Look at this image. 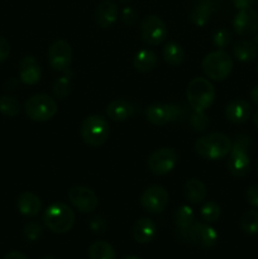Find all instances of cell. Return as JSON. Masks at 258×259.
Segmentation results:
<instances>
[{
	"label": "cell",
	"instance_id": "obj_1",
	"mask_svg": "<svg viewBox=\"0 0 258 259\" xmlns=\"http://www.w3.org/2000/svg\"><path fill=\"white\" fill-rule=\"evenodd\" d=\"M233 142L228 136L220 132H211L201 136L195 142V152L201 158L209 161H218L229 156Z\"/></svg>",
	"mask_w": 258,
	"mask_h": 259
},
{
	"label": "cell",
	"instance_id": "obj_2",
	"mask_svg": "<svg viewBox=\"0 0 258 259\" xmlns=\"http://www.w3.org/2000/svg\"><path fill=\"white\" fill-rule=\"evenodd\" d=\"M42 220L45 227L52 233L65 234L75 225L76 215L68 205L63 202H55L46 209Z\"/></svg>",
	"mask_w": 258,
	"mask_h": 259
},
{
	"label": "cell",
	"instance_id": "obj_3",
	"mask_svg": "<svg viewBox=\"0 0 258 259\" xmlns=\"http://www.w3.org/2000/svg\"><path fill=\"white\" fill-rule=\"evenodd\" d=\"M252 146L250 138L245 134L235 137L232 151L229 153L227 166L230 174L235 177H244L250 171L249 149Z\"/></svg>",
	"mask_w": 258,
	"mask_h": 259
},
{
	"label": "cell",
	"instance_id": "obj_4",
	"mask_svg": "<svg viewBox=\"0 0 258 259\" xmlns=\"http://www.w3.org/2000/svg\"><path fill=\"white\" fill-rule=\"evenodd\" d=\"M215 95L214 85L207 78L195 77L187 85L186 98L194 110L205 111L209 109L214 103Z\"/></svg>",
	"mask_w": 258,
	"mask_h": 259
},
{
	"label": "cell",
	"instance_id": "obj_5",
	"mask_svg": "<svg viewBox=\"0 0 258 259\" xmlns=\"http://www.w3.org/2000/svg\"><path fill=\"white\" fill-rule=\"evenodd\" d=\"M80 134L82 141L91 148H98L103 146L110 136L109 123L103 115H89L81 123Z\"/></svg>",
	"mask_w": 258,
	"mask_h": 259
},
{
	"label": "cell",
	"instance_id": "obj_6",
	"mask_svg": "<svg viewBox=\"0 0 258 259\" xmlns=\"http://www.w3.org/2000/svg\"><path fill=\"white\" fill-rule=\"evenodd\" d=\"M177 239L196 247L210 249L218 242V233L206 223H192L187 229L176 230Z\"/></svg>",
	"mask_w": 258,
	"mask_h": 259
},
{
	"label": "cell",
	"instance_id": "obj_7",
	"mask_svg": "<svg viewBox=\"0 0 258 259\" xmlns=\"http://www.w3.org/2000/svg\"><path fill=\"white\" fill-rule=\"evenodd\" d=\"M201 68L210 80L224 81L232 73L233 60L225 51L217 50L205 56L201 62Z\"/></svg>",
	"mask_w": 258,
	"mask_h": 259
},
{
	"label": "cell",
	"instance_id": "obj_8",
	"mask_svg": "<svg viewBox=\"0 0 258 259\" xmlns=\"http://www.w3.org/2000/svg\"><path fill=\"white\" fill-rule=\"evenodd\" d=\"M55 99L47 94H35L24 104V113L33 121H47L57 114Z\"/></svg>",
	"mask_w": 258,
	"mask_h": 259
},
{
	"label": "cell",
	"instance_id": "obj_9",
	"mask_svg": "<svg viewBox=\"0 0 258 259\" xmlns=\"http://www.w3.org/2000/svg\"><path fill=\"white\" fill-rule=\"evenodd\" d=\"M186 116V108L177 104H151L146 109V118L151 124L157 126L182 120Z\"/></svg>",
	"mask_w": 258,
	"mask_h": 259
},
{
	"label": "cell",
	"instance_id": "obj_10",
	"mask_svg": "<svg viewBox=\"0 0 258 259\" xmlns=\"http://www.w3.org/2000/svg\"><path fill=\"white\" fill-rule=\"evenodd\" d=\"M139 35L146 45H161L168 35V28L158 15H147L139 23Z\"/></svg>",
	"mask_w": 258,
	"mask_h": 259
},
{
	"label": "cell",
	"instance_id": "obj_11",
	"mask_svg": "<svg viewBox=\"0 0 258 259\" xmlns=\"http://www.w3.org/2000/svg\"><path fill=\"white\" fill-rule=\"evenodd\" d=\"M141 206L149 214H161L169 204V194L161 185L148 186L141 195Z\"/></svg>",
	"mask_w": 258,
	"mask_h": 259
},
{
	"label": "cell",
	"instance_id": "obj_12",
	"mask_svg": "<svg viewBox=\"0 0 258 259\" xmlns=\"http://www.w3.org/2000/svg\"><path fill=\"white\" fill-rule=\"evenodd\" d=\"M179 162V154L174 148L163 147L152 152L147 159V166L152 174L157 176L169 174Z\"/></svg>",
	"mask_w": 258,
	"mask_h": 259
},
{
	"label": "cell",
	"instance_id": "obj_13",
	"mask_svg": "<svg viewBox=\"0 0 258 259\" xmlns=\"http://www.w3.org/2000/svg\"><path fill=\"white\" fill-rule=\"evenodd\" d=\"M48 65L55 71H66L72 63V47L65 39H57L48 47Z\"/></svg>",
	"mask_w": 258,
	"mask_h": 259
},
{
	"label": "cell",
	"instance_id": "obj_14",
	"mask_svg": "<svg viewBox=\"0 0 258 259\" xmlns=\"http://www.w3.org/2000/svg\"><path fill=\"white\" fill-rule=\"evenodd\" d=\"M68 200L76 210L82 214H89L96 210L99 205L98 195L86 186H73L68 190Z\"/></svg>",
	"mask_w": 258,
	"mask_h": 259
},
{
	"label": "cell",
	"instance_id": "obj_15",
	"mask_svg": "<svg viewBox=\"0 0 258 259\" xmlns=\"http://www.w3.org/2000/svg\"><path fill=\"white\" fill-rule=\"evenodd\" d=\"M233 29L238 35L248 37L258 32V13L253 8L243 9L235 14L233 19Z\"/></svg>",
	"mask_w": 258,
	"mask_h": 259
},
{
	"label": "cell",
	"instance_id": "obj_16",
	"mask_svg": "<svg viewBox=\"0 0 258 259\" xmlns=\"http://www.w3.org/2000/svg\"><path fill=\"white\" fill-rule=\"evenodd\" d=\"M252 116V105L244 99H234L225 108V118L233 124H243Z\"/></svg>",
	"mask_w": 258,
	"mask_h": 259
},
{
	"label": "cell",
	"instance_id": "obj_17",
	"mask_svg": "<svg viewBox=\"0 0 258 259\" xmlns=\"http://www.w3.org/2000/svg\"><path fill=\"white\" fill-rule=\"evenodd\" d=\"M119 17V8L116 3L113 0H103L99 3L96 7L95 13H94V18H95V23L103 29L110 28L114 23L116 22Z\"/></svg>",
	"mask_w": 258,
	"mask_h": 259
},
{
	"label": "cell",
	"instance_id": "obj_18",
	"mask_svg": "<svg viewBox=\"0 0 258 259\" xmlns=\"http://www.w3.org/2000/svg\"><path fill=\"white\" fill-rule=\"evenodd\" d=\"M42 77V68L33 56H25L19 62V78L25 85H35Z\"/></svg>",
	"mask_w": 258,
	"mask_h": 259
},
{
	"label": "cell",
	"instance_id": "obj_19",
	"mask_svg": "<svg viewBox=\"0 0 258 259\" xmlns=\"http://www.w3.org/2000/svg\"><path fill=\"white\" fill-rule=\"evenodd\" d=\"M136 105L126 99H115L106 106V115L113 121H125L134 115Z\"/></svg>",
	"mask_w": 258,
	"mask_h": 259
},
{
	"label": "cell",
	"instance_id": "obj_20",
	"mask_svg": "<svg viewBox=\"0 0 258 259\" xmlns=\"http://www.w3.org/2000/svg\"><path fill=\"white\" fill-rule=\"evenodd\" d=\"M134 240L139 244H148L157 234V225L149 218H141L137 220L132 229Z\"/></svg>",
	"mask_w": 258,
	"mask_h": 259
},
{
	"label": "cell",
	"instance_id": "obj_21",
	"mask_svg": "<svg viewBox=\"0 0 258 259\" xmlns=\"http://www.w3.org/2000/svg\"><path fill=\"white\" fill-rule=\"evenodd\" d=\"M215 10V4L211 0H196L190 10L189 18L191 23L197 27H204L207 24Z\"/></svg>",
	"mask_w": 258,
	"mask_h": 259
},
{
	"label": "cell",
	"instance_id": "obj_22",
	"mask_svg": "<svg viewBox=\"0 0 258 259\" xmlns=\"http://www.w3.org/2000/svg\"><path fill=\"white\" fill-rule=\"evenodd\" d=\"M18 211L25 218H34L39 214L42 209L40 199L33 192H23L17 199Z\"/></svg>",
	"mask_w": 258,
	"mask_h": 259
},
{
	"label": "cell",
	"instance_id": "obj_23",
	"mask_svg": "<svg viewBox=\"0 0 258 259\" xmlns=\"http://www.w3.org/2000/svg\"><path fill=\"white\" fill-rule=\"evenodd\" d=\"M184 196L190 204L199 205L205 201L207 190L204 182L199 179H190L184 185Z\"/></svg>",
	"mask_w": 258,
	"mask_h": 259
},
{
	"label": "cell",
	"instance_id": "obj_24",
	"mask_svg": "<svg viewBox=\"0 0 258 259\" xmlns=\"http://www.w3.org/2000/svg\"><path fill=\"white\" fill-rule=\"evenodd\" d=\"M157 62H158V57L151 50L138 51L133 57V67L142 73L151 72L157 66Z\"/></svg>",
	"mask_w": 258,
	"mask_h": 259
},
{
	"label": "cell",
	"instance_id": "obj_25",
	"mask_svg": "<svg viewBox=\"0 0 258 259\" xmlns=\"http://www.w3.org/2000/svg\"><path fill=\"white\" fill-rule=\"evenodd\" d=\"M233 55L240 62H253L258 57V47L253 40L242 39L234 45Z\"/></svg>",
	"mask_w": 258,
	"mask_h": 259
},
{
	"label": "cell",
	"instance_id": "obj_26",
	"mask_svg": "<svg viewBox=\"0 0 258 259\" xmlns=\"http://www.w3.org/2000/svg\"><path fill=\"white\" fill-rule=\"evenodd\" d=\"M72 78L73 71L70 70V68L63 71L62 75L56 78L52 85V93L56 99L61 100V99L67 98L68 94L71 93V88H72Z\"/></svg>",
	"mask_w": 258,
	"mask_h": 259
},
{
	"label": "cell",
	"instance_id": "obj_27",
	"mask_svg": "<svg viewBox=\"0 0 258 259\" xmlns=\"http://www.w3.org/2000/svg\"><path fill=\"white\" fill-rule=\"evenodd\" d=\"M162 56L169 66H180L185 61V51L177 42H168L162 50Z\"/></svg>",
	"mask_w": 258,
	"mask_h": 259
},
{
	"label": "cell",
	"instance_id": "obj_28",
	"mask_svg": "<svg viewBox=\"0 0 258 259\" xmlns=\"http://www.w3.org/2000/svg\"><path fill=\"white\" fill-rule=\"evenodd\" d=\"M88 257L89 259H116V253L108 242L96 240L89 247Z\"/></svg>",
	"mask_w": 258,
	"mask_h": 259
},
{
	"label": "cell",
	"instance_id": "obj_29",
	"mask_svg": "<svg viewBox=\"0 0 258 259\" xmlns=\"http://www.w3.org/2000/svg\"><path fill=\"white\" fill-rule=\"evenodd\" d=\"M194 210L187 205H181L174 212V224L176 230H185L194 223Z\"/></svg>",
	"mask_w": 258,
	"mask_h": 259
},
{
	"label": "cell",
	"instance_id": "obj_30",
	"mask_svg": "<svg viewBox=\"0 0 258 259\" xmlns=\"http://www.w3.org/2000/svg\"><path fill=\"white\" fill-rule=\"evenodd\" d=\"M240 229L248 235L258 234V210H248L240 218Z\"/></svg>",
	"mask_w": 258,
	"mask_h": 259
},
{
	"label": "cell",
	"instance_id": "obj_31",
	"mask_svg": "<svg viewBox=\"0 0 258 259\" xmlns=\"http://www.w3.org/2000/svg\"><path fill=\"white\" fill-rule=\"evenodd\" d=\"M0 113L5 116H17L20 113V104L13 96H0Z\"/></svg>",
	"mask_w": 258,
	"mask_h": 259
},
{
	"label": "cell",
	"instance_id": "obj_32",
	"mask_svg": "<svg viewBox=\"0 0 258 259\" xmlns=\"http://www.w3.org/2000/svg\"><path fill=\"white\" fill-rule=\"evenodd\" d=\"M189 124L195 132H205L210 125V119L205 111L194 110L190 115Z\"/></svg>",
	"mask_w": 258,
	"mask_h": 259
},
{
	"label": "cell",
	"instance_id": "obj_33",
	"mask_svg": "<svg viewBox=\"0 0 258 259\" xmlns=\"http://www.w3.org/2000/svg\"><path fill=\"white\" fill-rule=\"evenodd\" d=\"M222 215L220 206L214 201H207L200 210V217L205 223H215Z\"/></svg>",
	"mask_w": 258,
	"mask_h": 259
},
{
	"label": "cell",
	"instance_id": "obj_34",
	"mask_svg": "<svg viewBox=\"0 0 258 259\" xmlns=\"http://www.w3.org/2000/svg\"><path fill=\"white\" fill-rule=\"evenodd\" d=\"M43 234V227L40 223L32 220L28 222L23 228V237L27 242H35L39 239Z\"/></svg>",
	"mask_w": 258,
	"mask_h": 259
},
{
	"label": "cell",
	"instance_id": "obj_35",
	"mask_svg": "<svg viewBox=\"0 0 258 259\" xmlns=\"http://www.w3.org/2000/svg\"><path fill=\"white\" fill-rule=\"evenodd\" d=\"M230 42H232V33L227 28H220L212 35V43L219 50L228 47L230 45Z\"/></svg>",
	"mask_w": 258,
	"mask_h": 259
},
{
	"label": "cell",
	"instance_id": "obj_36",
	"mask_svg": "<svg viewBox=\"0 0 258 259\" xmlns=\"http://www.w3.org/2000/svg\"><path fill=\"white\" fill-rule=\"evenodd\" d=\"M88 225L91 232L95 233V234H101V233H104L108 229V223L100 215H95V217L90 218Z\"/></svg>",
	"mask_w": 258,
	"mask_h": 259
},
{
	"label": "cell",
	"instance_id": "obj_37",
	"mask_svg": "<svg viewBox=\"0 0 258 259\" xmlns=\"http://www.w3.org/2000/svg\"><path fill=\"white\" fill-rule=\"evenodd\" d=\"M120 20L125 25H133L138 22V13L132 7H125L120 13Z\"/></svg>",
	"mask_w": 258,
	"mask_h": 259
},
{
	"label": "cell",
	"instance_id": "obj_38",
	"mask_svg": "<svg viewBox=\"0 0 258 259\" xmlns=\"http://www.w3.org/2000/svg\"><path fill=\"white\" fill-rule=\"evenodd\" d=\"M245 199H247V202L250 206H253L254 209H258V184H254L248 187Z\"/></svg>",
	"mask_w": 258,
	"mask_h": 259
},
{
	"label": "cell",
	"instance_id": "obj_39",
	"mask_svg": "<svg viewBox=\"0 0 258 259\" xmlns=\"http://www.w3.org/2000/svg\"><path fill=\"white\" fill-rule=\"evenodd\" d=\"M10 53V46L5 38L0 37V62L7 60L9 57Z\"/></svg>",
	"mask_w": 258,
	"mask_h": 259
},
{
	"label": "cell",
	"instance_id": "obj_40",
	"mask_svg": "<svg viewBox=\"0 0 258 259\" xmlns=\"http://www.w3.org/2000/svg\"><path fill=\"white\" fill-rule=\"evenodd\" d=\"M233 4L238 10L249 9L254 4V0H233Z\"/></svg>",
	"mask_w": 258,
	"mask_h": 259
},
{
	"label": "cell",
	"instance_id": "obj_41",
	"mask_svg": "<svg viewBox=\"0 0 258 259\" xmlns=\"http://www.w3.org/2000/svg\"><path fill=\"white\" fill-rule=\"evenodd\" d=\"M3 259H28L27 255L22 252H17V250H13V252L7 253Z\"/></svg>",
	"mask_w": 258,
	"mask_h": 259
},
{
	"label": "cell",
	"instance_id": "obj_42",
	"mask_svg": "<svg viewBox=\"0 0 258 259\" xmlns=\"http://www.w3.org/2000/svg\"><path fill=\"white\" fill-rule=\"evenodd\" d=\"M250 99H252L253 103L258 106V85H255L254 88L250 90Z\"/></svg>",
	"mask_w": 258,
	"mask_h": 259
},
{
	"label": "cell",
	"instance_id": "obj_43",
	"mask_svg": "<svg viewBox=\"0 0 258 259\" xmlns=\"http://www.w3.org/2000/svg\"><path fill=\"white\" fill-rule=\"evenodd\" d=\"M253 123H254L255 128L258 129V110L255 111V114H254V115H253Z\"/></svg>",
	"mask_w": 258,
	"mask_h": 259
},
{
	"label": "cell",
	"instance_id": "obj_44",
	"mask_svg": "<svg viewBox=\"0 0 258 259\" xmlns=\"http://www.w3.org/2000/svg\"><path fill=\"white\" fill-rule=\"evenodd\" d=\"M253 42H254L255 45H257V47H258V33H255V34H254V38H253Z\"/></svg>",
	"mask_w": 258,
	"mask_h": 259
},
{
	"label": "cell",
	"instance_id": "obj_45",
	"mask_svg": "<svg viewBox=\"0 0 258 259\" xmlns=\"http://www.w3.org/2000/svg\"><path fill=\"white\" fill-rule=\"evenodd\" d=\"M123 259H141V258L136 257V255H128V257H125V258H123Z\"/></svg>",
	"mask_w": 258,
	"mask_h": 259
},
{
	"label": "cell",
	"instance_id": "obj_46",
	"mask_svg": "<svg viewBox=\"0 0 258 259\" xmlns=\"http://www.w3.org/2000/svg\"><path fill=\"white\" fill-rule=\"evenodd\" d=\"M119 2H120V3H129L131 0H119Z\"/></svg>",
	"mask_w": 258,
	"mask_h": 259
},
{
	"label": "cell",
	"instance_id": "obj_47",
	"mask_svg": "<svg viewBox=\"0 0 258 259\" xmlns=\"http://www.w3.org/2000/svg\"><path fill=\"white\" fill-rule=\"evenodd\" d=\"M42 259H56L55 257H43Z\"/></svg>",
	"mask_w": 258,
	"mask_h": 259
},
{
	"label": "cell",
	"instance_id": "obj_48",
	"mask_svg": "<svg viewBox=\"0 0 258 259\" xmlns=\"http://www.w3.org/2000/svg\"><path fill=\"white\" fill-rule=\"evenodd\" d=\"M255 169H257V174H258V161H257V164H255Z\"/></svg>",
	"mask_w": 258,
	"mask_h": 259
},
{
	"label": "cell",
	"instance_id": "obj_49",
	"mask_svg": "<svg viewBox=\"0 0 258 259\" xmlns=\"http://www.w3.org/2000/svg\"><path fill=\"white\" fill-rule=\"evenodd\" d=\"M254 3H257V4H258V0H254Z\"/></svg>",
	"mask_w": 258,
	"mask_h": 259
},
{
	"label": "cell",
	"instance_id": "obj_50",
	"mask_svg": "<svg viewBox=\"0 0 258 259\" xmlns=\"http://www.w3.org/2000/svg\"><path fill=\"white\" fill-rule=\"evenodd\" d=\"M257 75H258V66H257Z\"/></svg>",
	"mask_w": 258,
	"mask_h": 259
}]
</instances>
